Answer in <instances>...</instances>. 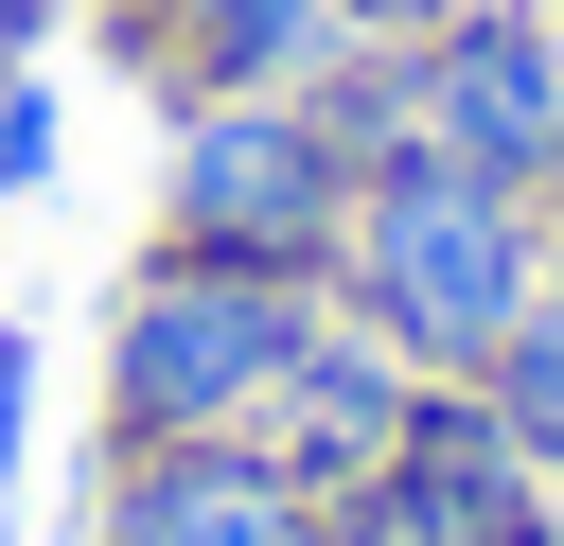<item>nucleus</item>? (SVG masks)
Segmentation results:
<instances>
[{
    "mask_svg": "<svg viewBox=\"0 0 564 546\" xmlns=\"http://www.w3.org/2000/svg\"><path fill=\"white\" fill-rule=\"evenodd\" d=\"M317 317H335V282L141 229V264L106 282V440H247L264 387L317 352Z\"/></svg>",
    "mask_w": 564,
    "mask_h": 546,
    "instance_id": "obj_1",
    "label": "nucleus"
},
{
    "mask_svg": "<svg viewBox=\"0 0 564 546\" xmlns=\"http://www.w3.org/2000/svg\"><path fill=\"white\" fill-rule=\"evenodd\" d=\"M529 282H546V211L511 194V176H458V159H370L352 176V229H335V317H370L405 370H476L511 317H529Z\"/></svg>",
    "mask_w": 564,
    "mask_h": 546,
    "instance_id": "obj_2",
    "label": "nucleus"
},
{
    "mask_svg": "<svg viewBox=\"0 0 564 546\" xmlns=\"http://www.w3.org/2000/svg\"><path fill=\"white\" fill-rule=\"evenodd\" d=\"M159 229H194V247H247V264H300V282H335V229H352V141L317 123V88H229V106H176Z\"/></svg>",
    "mask_w": 564,
    "mask_h": 546,
    "instance_id": "obj_3",
    "label": "nucleus"
},
{
    "mask_svg": "<svg viewBox=\"0 0 564 546\" xmlns=\"http://www.w3.org/2000/svg\"><path fill=\"white\" fill-rule=\"evenodd\" d=\"M388 53H405V141L423 159L511 176V194L564 159V18L546 0H458V18L388 35Z\"/></svg>",
    "mask_w": 564,
    "mask_h": 546,
    "instance_id": "obj_4",
    "label": "nucleus"
},
{
    "mask_svg": "<svg viewBox=\"0 0 564 546\" xmlns=\"http://www.w3.org/2000/svg\"><path fill=\"white\" fill-rule=\"evenodd\" d=\"M423 387H441V370H405L370 317H317V352L264 387V423H247V440H264V458L335 511V493H370V476L405 458V405H423Z\"/></svg>",
    "mask_w": 564,
    "mask_h": 546,
    "instance_id": "obj_5",
    "label": "nucleus"
},
{
    "mask_svg": "<svg viewBox=\"0 0 564 546\" xmlns=\"http://www.w3.org/2000/svg\"><path fill=\"white\" fill-rule=\"evenodd\" d=\"M88 546H317V493L264 440H106V528Z\"/></svg>",
    "mask_w": 564,
    "mask_h": 546,
    "instance_id": "obj_6",
    "label": "nucleus"
},
{
    "mask_svg": "<svg viewBox=\"0 0 564 546\" xmlns=\"http://www.w3.org/2000/svg\"><path fill=\"white\" fill-rule=\"evenodd\" d=\"M106 35H123V70H141L159 106L317 88V70L352 53V18H335V0H106Z\"/></svg>",
    "mask_w": 564,
    "mask_h": 546,
    "instance_id": "obj_7",
    "label": "nucleus"
},
{
    "mask_svg": "<svg viewBox=\"0 0 564 546\" xmlns=\"http://www.w3.org/2000/svg\"><path fill=\"white\" fill-rule=\"evenodd\" d=\"M370 493H388V511H423L441 546H511V528L546 511V458H529L476 387H423V405H405V458H388Z\"/></svg>",
    "mask_w": 564,
    "mask_h": 546,
    "instance_id": "obj_8",
    "label": "nucleus"
},
{
    "mask_svg": "<svg viewBox=\"0 0 564 546\" xmlns=\"http://www.w3.org/2000/svg\"><path fill=\"white\" fill-rule=\"evenodd\" d=\"M458 387H476V405H494V423H511V440L546 458V493H564V264L529 282V317H511V335H494V352H476Z\"/></svg>",
    "mask_w": 564,
    "mask_h": 546,
    "instance_id": "obj_9",
    "label": "nucleus"
},
{
    "mask_svg": "<svg viewBox=\"0 0 564 546\" xmlns=\"http://www.w3.org/2000/svg\"><path fill=\"white\" fill-rule=\"evenodd\" d=\"M53 141H70V123H53V70H0V211L53 176Z\"/></svg>",
    "mask_w": 564,
    "mask_h": 546,
    "instance_id": "obj_10",
    "label": "nucleus"
},
{
    "mask_svg": "<svg viewBox=\"0 0 564 546\" xmlns=\"http://www.w3.org/2000/svg\"><path fill=\"white\" fill-rule=\"evenodd\" d=\"M53 18H70V0H0V70H35V53H53Z\"/></svg>",
    "mask_w": 564,
    "mask_h": 546,
    "instance_id": "obj_11",
    "label": "nucleus"
},
{
    "mask_svg": "<svg viewBox=\"0 0 564 546\" xmlns=\"http://www.w3.org/2000/svg\"><path fill=\"white\" fill-rule=\"evenodd\" d=\"M352 35H423V18H458V0H335Z\"/></svg>",
    "mask_w": 564,
    "mask_h": 546,
    "instance_id": "obj_12",
    "label": "nucleus"
},
{
    "mask_svg": "<svg viewBox=\"0 0 564 546\" xmlns=\"http://www.w3.org/2000/svg\"><path fill=\"white\" fill-rule=\"evenodd\" d=\"M18 405H35V370H18V335H0V458H18Z\"/></svg>",
    "mask_w": 564,
    "mask_h": 546,
    "instance_id": "obj_13",
    "label": "nucleus"
},
{
    "mask_svg": "<svg viewBox=\"0 0 564 546\" xmlns=\"http://www.w3.org/2000/svg\"><path fill=\"white\" fill-rule=\"evenodd\" d=\"M529 211H546V264H564V159H546V176H529Z\"/></svg>",
    "mask_w": 564,
    "mask_h": 546,
    "instance_id": "obj_14",
    "label": "nucleus"
},
{
    "mask_svg": "<svg viewBox=\"0 0 564 546\" xmlns=\"http://www.w3.org/2000/svg\"><path fill=\"white\" fill-rule=\"evenodd\" d=\"M511 546H564V493H546V511H529V528H511Z\"/></svg>",
    "mask_w": 564,
    "mask_h": 546,
    "instance_id": "obj_15",
    "label": "nucleus"
},
{
    "mask_svg": "<svg viewBox=\"0 0 564 546\" xmlns=\"http://www.w3.org/2000/svg\"><path fill=\"white\" fill-rule=\"evenodd\" d=\"M546 18H564V0H546Z\"/></svg>",
    "mask_w": 564,
    "mask_h": 546,
    "instance_id": "obj_16",
    "label": "nucleus"
}]
</instances>
